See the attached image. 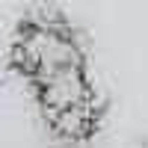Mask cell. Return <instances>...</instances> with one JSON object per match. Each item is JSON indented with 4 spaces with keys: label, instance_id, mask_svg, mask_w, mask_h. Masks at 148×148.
<instances>
[{
    "label": "cell",
    "instance_id": "obj_1",
    "mask_svg": "<svg viewBox=\"0 0 148 148\" xmlns=\"http://www.w3.org/2000/svg\"><path fill=\"white\" fill-rule=\"evenodd\" d=\"M80 65H86L83 42L53 3H36L18 18L9 42V68L27 86Z\"/></svg>",
    "mask_w": 148,
    "mask_h": 148
},
{
    "label": "cell",
    "instance_id": "obj_2",
    "mask_svg": "<svg viewBox=\"0 0 148 148\" xmlns=\"http://www.w3.org/2000/svg\"><path fill=\"white\" fill-rule=\"evenodd\" d=\"M30 92H33L36 107H39L42 121L51 119V116H59V113H68V110H77V107H86V104L98 101L95 83L89 77V65H80V68L56 74V77H47L42 83H33Z\"/></svg>",
    "mask_w": 148,
    "mask_h": 148
},
{
    "label": "cell",
    "instance_id": "obj_3",
    "mask_svg": "<svg viewBox=\"0 0 148 148\" xmlns=\"http://www.w3.org/2000/svg\"><path fill=\"white\" fill-rule=\"evenodd\" d=\"M98 127H101V104L98 101L45 119V130L51 133V139L65 148H80L86 142H92Z\"/></svg>",
    "mask_w": 148,
    "mask_h": 148
}]
</instances>
